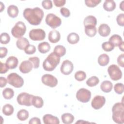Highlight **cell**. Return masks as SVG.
I'll use <instances>...</instances> for the list:
<instances>
[{"mask_svg":"<svg viewBox=\"0 0 124 124\" xmlns=\"http://www.w3.org/2000/svg\"><path fill=\"white\" fill-rule=\"evenodd\" d=\"M118 46H119V48L120 49V50H121L123 52L124 51V42H123Z\"/></svg>","mask_w":124,"mask_h":124,"instance_id":"52","label":"cell"},{"mask_svg":"<svg viewBox=\"0 0 124 124\" xmlns=\"http://www.w3.org/2000/svg\"><path fill=\"white\" fill-rule=\"evenodd\" d=\"M29 45H30L29 41L25 37H21L18 38L16 42L17 47L20 50H24Z\"/></svg>","mask_w":124,"mask_h":124,"instance_id":"19","label":"cell"},{"mask_svg":"<svg viewBox=\"0 0 124 124\" xmlns=\"http://www.w3.org/2000/svg\"><path fill=\"white\" fill-rule=\"evenodd\" d=\"M7 12L10 17L12 18H15L18 16L19 10L16 6L15 5H10L8 7Z\"/></svg>","mask_w":124,"mask_h":124,"instance_id":"20","label":"cell"},{"mask_svg":"<svg viewBox=\"0 0 124 124\" xmlns=\"http://www.w3.org/2000/svg\"><path fill=\"white\" fill-rule=\"evenodd\" d=\"M61 119L63 124H70L73 122L75 118L72 114L69 113H65L62 115Z\"/></svg>","mask_w":124,"mask_h":124,"instance_id":"27","label":"cell"},{"mask_svg":"<svg viewBox=\"0 0 124 124\" xmlns=\"http://www.w3.org/2000/svg\"><path fill=\"white\" fill-rule=\"evenodd\" d=\"M45 21L48 26L53 29L59 27L62 24L61 19L52 13H49L46 15Z\"/></svg>","mask_w":124,"mask_h":124,"instance_id":"6","label":"cell"},{"mask_svg":"<svg viewBox=\"0 0 124 124\" xmlns=\"http://www.w3.org/2000/svg\"><path fill=\"white\" fill-rule=\"evenodd\" d=\"M50 49V46L47 42H43L38 45V51L42 54H45L48 52Z\"/></svg>","mask_w":124,"mask_h":124,"instance_id":"24","label":"cell"},{"mask_svg":"<svg viewBox=\"0 0 124 124\" xmlns=\"http://www.w3.org/2000/svg\"><path fill=\"white\" fill-rule=\"evenodd\" d=\"M103 8L108 12L113 11L116 8V3L114 0H106L103 3Z\"/></svg>","mask_w":124,"mask_h":124,"instance_id":"23","label":"cell"},{"mask_svg":"<svg viewBox=\"0 0 124 124\" xmlns=\"http://www.w3.org/2000/svg\"><path fill=\"white\" fill-rule=\"evenodd\" d=\"M7 79L8 83L16 88H19L24 84L23 78L16 73H12L8 75Z\"/></svg>","mask_w":124,"mask_h":124,"instance_id":"4","label":"cell"},{"mask_svg":"<svg viewBox=\"0 0 124 124\" xmlns=\"http://www.w3.org/2000/svg\"><path fill=\"white\" fill-rule=\"evenodd\" d=\"M54 5L58 7H61L64 6L66 3L65 0H53Z\"/></svg>","mask_w":124,"mask_h":124,"instance_id":"48","label":"cell"},{"mask_svg":"<svg viewBox=\"0 0 124 124\" xmlns=\"http://www.w3.org/2000/svg\"><path fill=\"white\" fill-rule=\"evenodd\" d=\"M84 31L85 34L89 37H92L95 35L97 32V30L95 26H87L84 27Z\"/></svg>","mask_w":124,"mask_h":124,"instance_id":"30","label":"cell"},{"mask_svg":"<svg viewBox=\"0 0 124 124\" xmlns=\"http://www.w3.org/2000/svg\"><path fill=\"white\" fill-rule=\"evenodd\" d=\"M8 82L7 79H6L4 77H0V88H3L5 87Z\"/></svg>","mask_w":124,"mask_h":124,"instance_id":"51","label":"cell"},{"mask_svg":"<svg viewBox=\"0 0 124 124\" xmlns=\"http://www.w3.org/2000/svg\"><path fill=\"white\" fill-rule=\"evenodd\" d=\"M29 37L33 41H42L46 37V32L41 29H32L29 32Z\"/></svg>","mask_w":124,"mask_h":124,"instance_id":"10","label":"cell"},{"mask_svg":"<svg viewBox=\"0 0 124 124\" xmlns=\"http://www.w3.org/2000/svg\"><path fill=\"white\" fill-rule=\"evenodd\" d=\"M113 121L118 124L124 123V107L122 102L115 103L112 108Z\"/></svg>","mask_w":124,"mask_h":124,"instance_id":"3","label":"cell"},{"mask_svg":"<svg viewBox=\"0 0 124 124\" xmlns=\"http://www.w3.org/2000/svg\"><path fill=\"white\" fill-rule=\"evenodd\" d=\"M85 3L86 5L89 7H94L99 4L101 2V0H85Z\"/></svg>","mask_w":124,"mask_h":124,"instance_id":"39","label":"cell"},{"mask_svg":"<svg viewBox=\"0 0 124 124\" xmlns=\"http://www.w3.org/2000/svg\"><path fill=\"white\" fill-rule=\"evenodd\" d=\"M102 49L106 52L111 51L114 48V46L109 41L105 42L102 44Z\"/></svg>","mask_w":124,"mask_h":124,"instance_id":"38","label":"cell"},{"mask_svg":"<svg viewBox=\"0 0 124 124\" xmlns=\"http://www.w3.org/2000/svg\"><path fill=\"white\" fill-rule=\"evenodd\" d=\"M75 78L78 81H82L86 78V74L83 71H78L75 74Z\"/></svg>","mask_w":124,"mask_h":124,"instance_id":"36","label":"cell"},{"mask_svg":"<svg viewBox=\"0 0 124 124\" xmlns=\"http://www.w3.org/2000/svg\"><path fill=\"white\" fill-rule=\"evenodd\" d=\"M42 82L45 85L53 88L58 84V79L54 76L50 74H45L41 78Z\"/></svg>","mask_w":124,"mask_h":124,"instance_id":"11","label":"cell"},{"mask_svg":"<svg viewBox=\"0 0 124 124\" xmlns=\"http://www.w3.org/2000/svg\"><path fill=\"white\" fill-rule=\"evenodd\" d=\"M48 39L50 43H56L58 42L61 39V34L58 31L54 29L49 32Z\"/></svg>","mask_w":124,"mask_h":124,"instance_id":"16","label":"cell"},{"mask_svg":"<svg viewBox=\"0 0 124 124\" xmlns=\"http://www.w3.org/2000/svg\"><path fill=\"white\" fill-rule=\"evenodd\" d=\"M114 90L116 93L118 94H122L124 92V84L122 83L115 84L114 86Z\"/></svg>","mask_w":124,"mask_h":124,"instance_id":"41","label":"cell"},{"mask_svg":"<svg viewBox=\"0 0 124 124\" xmlns=\"http://www.w3.org/2000/svg\"><path fill=\"white\" fill-rule=\"evenodd\" d=\"M124 1H122L121 3H120V9H121L122 11H124Z\"/></svg>","mask_w":124,"mask_h":124,"instance_id":"54","label":"cell"},{"mask_svg":"<svg viewBox=\"0 0 124 124\" xmlns=\"http://www.w3.org/2000/svg\"><path fill=\"white\" fill-rule=\"evenodd\" d=\"M53 52L58 56L61 57L65 55L66 50L64 46L62 45H57L54 47Z\"/></svg>","mask_w":124,"mask_h":124,"instance_id":"32","label":"cell"},{"mask_svg":"<svg viewBox=\"0 0 124 124\" xmlns=\"http://www.w3.org/2000/svg\"><path fill=\"white\" fill-rule=\"evenodd\" d=\"M60 13L65 17H68L70 16V10L65 7H62L60 9Z\"/></svg>","mask_w":124,"mask_h":124,"instance_id":"45","label":"cell"},{"mask_svg":"<svg viewBox=\"0 0 124 124\" xmlns=\"http://www.w3.org/2000/svg\"><path fill=\"white\" fill-rule=\"evenodd\" d=\"M60 62V57L54 52H51L44 61L43 67L45 71H52L59 64Z\"/></svg>","mask_w":124,"mask_h":124,"instance_id":"2","label":"cell"},{"mask_svg":"<svg viewBox=\"0 0 124 124\" xmlns=\"http://www.w3.org/2000/svg\"><path fill=\"white\" fill-rule=\"evenodd\" d=\"M32 105L36 108H41L44 105L43 99L40 96L33 95L32 100Z\"/></svg>","mask_w":124,"mask_h":124,"instance_id":"29","label":"cell"},{"mask_svg":"<svg viewBox=\"0 0 124 124\" xmlns=\"http://www.w3.org/2000/svg\"><path fill=\"white\" fill-rule=\"evenodd\" d=\"M25 53L28 55H31L36 52V47L32 45H29L24 49Z\"/></svg>","mask_w":124,"mask_h":124,"instance_id":"42","label":"cell"},{"mask_svg":"<svg viewBox=\"0 0 124 124\" xmlns=\"http://www.w3.org/2000/svg\"><path fill=\"white\" fill-rule=\"evenodd\" d=\"M0 12H2V11H3V10L4 9V5L3 4V3L2 2H0Z\"/></svg>","mask_w":124,"mask_h":124,"instance_id":"53","label":"cell"},{"mask_svg":"<svg viewBox=\"0 0 124 124\" xmlns=\"http://www.w3.org/2000/svg\"><path fill=\"white\" fill-rule=\"evenodd\" d=\"M26 31V26L24 22L18 21L13 27L11 30L12 35L15 38L22 37Z\"/></svg>","mask_w":124,"mask_h":124,"instance_id":"5","label":"cell"},{"mask_svg":"<svg viewBox=\"0 0 124 124\" xmlns=\"http://www.w3.org/2000/svg\"><path fill=\"white\" fill-rule=\"evenodd\" d=\"M14 111L13 106L10 104L4 105L2 108V111L4 115L6 116H10L13 114Z\"/></svg>","mask_w":124,"mask_h":124,"instance_id":"31","label":"cell"},{"mask_svg":"<svg viewBox=\"0 0 124 124\" xmlns=\"http://www.w3.org/2000/svg\"><path fill=\"white\" fill-rule=\"evenodd\" d=\"M33 95L27 93H21L17 96V102L20 105L27 107L31 106Z\"/></svg>","mask_w":124,"mask_h":124,"instance_id":"7","label":"cell"},{"mask_svg":"<svg viewBox=\"0 0 124 124\" xmlns=\"http://www.w3.org/2000/svg\"><path fill=\"white\" fill-rule=\"evenodd\" d=\"M67 40L70 44H76L78 42L79 40V36L77 33L71 32L68 35Z\"/></svg>","mask_w":124,"mask_h":124,"instance_id":"28","label":"cell"},{"mask_svg":"<svg viewBox=\"0 0 124 124\" xmlns=\"http://www.w3.org/2000/svg\"><path fill=\"white\" fill-rule=\"evenodd\" d=\"M6 63L9 69H15L17 67L18 65V60L16 57L11 56L9 57L6 60Z\"/></svg>","mask_w":124,"mask_h":124,"instance_id":"18","label":"cell"},{"mask_svg":"<svg viewBox=\"0 0 124 124\" xmlns=\"http://www.w3.org/2000/svg\"><path fill=\"white\" fill-rule=\"evenodd\" d=\"M29 124H41V122L40 119L37 117H33L31 118L29 122Z\"/></svg>","mask_w":124,"mask_h":124,"instance_id":"50","label":"cell"},{"mask_svg":"<svg viewBox=\"0 0 124 124\" xmlns=\"http://www.w3.org/2000/svg\"><path fill=\"white\" fill-rule=\"evenodd\" d=\"M10 41V37L6 32H2L0 36V42L2 44H7Z\"/></svg>","mask_w":124,"mask_h":124,"instance_id":"37","label":"cell"},{"mask_svg":"<svg viewBox=\"0 0 124 124\" xmlns=\"http://www.w3.org/2000/svg\"><path fill=\"white\" fill-rule=\"evenodd\" d=\"M29 116V112L24 109L19 110L17 113V117L18 119L21 121H24L26 120Z\"/></svg>","mask_w":124,"mask_h":124,"instance_id":"34","label":"cell"},{"mask_svg":"<svg viewBox=\"0 0 124 124\" xmlns=\"http://www.w3.org/2000/svg\"><path fill=\"white\" fill-rule=\"evenodd\" d=\"M110 28L109 26L106 24H101L98 30L99 35L102 37H107L110 33Z\"/></svg>","mask_w":124,"mask_h":124,"instance_id":"17","label":"cell"},{"mask_svg":"<svg viewBox=\"0 0 124 124\" xmlns=\"http://www.w3.org/2000/svg\"><path fill=\"white\" fill-rule=\"evenodd\" d=\"M0 73L5 74L9 70V67L6 64V63H2L1 62H0Z\"/></svg>","mask_w":124,"mask_h":124,"instance_id":"46","label":"cell"},{"mask_svg":"<svg viewBox=\"0 0 124 124\" xmlns=\"http://www.w3.org/2000/svg\"><path fill=\"white\" fill-rule=\"evenodd\" d=\"M124 54H123V53L120 55L117 59V62L118 65L122 67H124Z\"/></svg>","mask_w":124,"mask_h":124,"instance_id":"47","label":"cell"},{"mask_svg":"<svg viewBox=\"0 0 124 124\" xmlns=\"http://www.w3.org/2000/svg\"><path fill=\"white\" fill-rule=\"evenodd\" d=\"M30 61L33 65V68L34 69H37L39 67L40 65V59L37 57H30L29 59Z\"/></svg>","mask_w":124,"mask_h":124,"instance_id":"40","label":"cell"},{"mask_svg":"<svg viewBox=\"0 0 124 124\" xmlns=\"http://www.w3.org/2000/svg\"><path fill=\"white\" fill-rule=\"evenodd\" d=\"M106 103V98L101 95H96L92 99L91 106L94 109H99L103 107Z\"/></svg>","mask_w":124,"mask_h":124,"instance_id":"12","label":"cell"},{"mask_svg":"<svg viewBox=\"0 0 124 124\" xmlns=\"http://www.w3.org/2000/svg\"><path fill=\"white\" fill-rule=\"evenodd\" d=\"M2 95L5 99H11L14 96V91L13 89L10 88H5L2 91Z\"/></svg>","mask_w":124,"mask_h":124,"instance_id":"33","label":"cell"},{"mask_svg":"<svg viewBox=\"0 0 124 124\" xmlns=\"http://www.w3.org/2000/svg\"><path fill=\"white\" fill-rule=\"evenodd\" d=\"M113 88L112 83L108 80L103 81L100 85L101 90L104 93H109L111 91Z\"/></svg>","mask_w":124,"mask_h":124,"instance_id":"21","label":"cell"},{"mask_svg":"<svg viewBox=\"0 0 124 124\" xmlns=\"http://www.w3.org/2000/svg\"><path fill=\"white\" fill-rule=\"evenodd\" d=\"M76 98L80 102L83 103H87L91 99V92L85 88H81L77 91Z\"/></svg>","mask_w":124,"mask_h":124,"instance_id":"9","label":"cell"},{"mask_svg":"<svg viewBox=\"0 0 124 124\" xmlns=\"http://www.w3.org/2000/svg\"><path fill=\"white\" fill-rule=\"evenodd\" d=\"M116 21L117 24L121 26H124V14L122 13L119 14L116 18Z\"/></svg>","mask_w":124,"mask_h":124,"instance_id":"44","label":"cell"},{"mask_svg":"<svg viewBox=\"0 0 124 124\" xmlns=\"http://www.w3.org/2000/svg\"><path fill=\"white\" fill-rule=\"evenodd\" d=\"M98 63L101 66H105L108 65L109 62V57L107 54L103 53L101 54L98 58Z\"/></svg>","mask_w":124,"mask_h":124,"instance_id":"26","label":"cell"},{"mask_svg":"<svg viewBox=\"0 0 124 124\" xmlns=\"http://www.w3.org/2000/svg\"><path fill=\"white\" fill-rule=\"evenodd\" d=\"M33 68L32 63L29 60H26L20 63L19 69L20 71L23 74H27L30 72Z\"/></svg>","mask_w":124,"mask_h":124,"instance_id":"14","label":"cell"},{"mask_svg":"<svg viewBox=\"0 0 124 124\" xmlns=\"http://www.w3.org/2000/svg\"><path fill=\"white\" fill-rule=\"evenodd\" d=\"M108 72L112 80H118L122 77V72L119 66L116 64L109 65L108 68Z\"/></svg>","mask_w":124,"mask_h":124,"instance_id":"8","label":"cell"},{"mask_svg":"<svg viewBox=\"0 0 124 124\" xmlns=\"http://www.w3.org/2000/svg\"><path fill=\"white\" fill-rule=\"evenodd\" d=\"M43 122L45 124H59L60 121L58 117L50 114H46L43 117Z\"/></svg>","mask_w":124,"mask_h":124,"instance_id":"15","label":"cell"},{"mask_svg":"<svg viewBox=\"0 0 124 124\" xmlns=\"http://www.w3.org/2000/svg\"><path fill=\"white\" fill-rule=\"evenodd\" d=\"M99 82V78L96 76L90 77L86 81V84L89 87H94L96 86Z\"/></svg>","mask_w":124,"mask_h":124,"instance_id":"35","label":"cell"},{"mask_svg":"<svg viewBox=\"0 0 124 124\" xmlns=\"http://www.w3.org/2000/svg\"><path fill=\"white\" fill-rule=\"evenodd\" d=\"M97 23L96 17L93 16H86L83 21L84 27L87 26H96Z\"/></svg>","mask_w":124,"mask_h":124,"instance_id":"22","label":"cell"},{"mask_svg":"<svg viewBox=\"0 0 124 124\" xmlns=\"http://www.w3.org/2000/svg\"><path fill=\"white\" fill-rule=\"evenodd\" d=\"M109 42H110L114 46H118L123 42L122 37L118 34H113L109 39Z\"/></svg>","mask_w":124,"mask_h":124,"instance_id":"25","label":"cell"},{"mask_svg":"<svg viewBox=\"0 0 124 124\" xmlns=\"http://www.w3.org/2000/svg\"><path fill=\"white\" fill-rule=\"evenodd\" d=\"M74 65L73 63L69 60H64L61 66L60 70L61 73L64 75H69L73 71Z\"/></svg>","mask_w":124,"mask_h":124,"instance_id":"13","label":"cell"},{"mask_svg":"<svg viewBox=\"0 0 124 124\" xmlns=\"http://www.w3.org/2000/svg\"><path fill=\"white\" fill-rule=\"evenodd\" d=\"M42 7L46 10H49L53 7L52 1L50 0H44L42 2Z\"/></svg>","mask_w":124,"mask_h":124,"instance_id":"43","label":"cell"},{"mask_svg":"<svg viewBox=\"0 0 124 124\" xmlns=\"http://www.w3.org/2000/svg\"><path fill=\"white\" fill-rule=\"evenodd\" d=\"M23 15L30 24L37 26L41 23L44 17V13L43 10L39 7L27 8L24 9Z\"/></svg>","mask_w":124,"mask_h":124,"instance_id":"1","label":"cell"},{"mask_svg":"<svg viewBox=\"0 0 124 124\" xmlns=\"http://www.w3.org/2000/svg\"><path fill=\"white\" fill-rule=\"evenodd\" d=\"M8 52L7 48L5 47H0V58L1 59L4 58L6 56Z\"/></svg>","mask_w":124,"mask_h":124,"instance_id":"49","label":"cell"}]
</instances>
